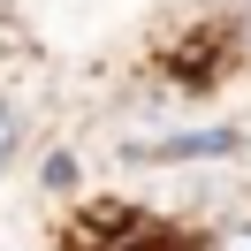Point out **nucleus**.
Here are the masks:
<instances>
[{"label": "nucleus", "mask_w": 251, "mask_h": 251, "mask_svg": "<svg viewBox=\"0 0 251 251\" xmlns=\"http://www.w3.org/2000/svg\"><path fill=\"white\" fill-rule=\"evenodd\" d=\"M244 152L236 129H183V137H160V145H129V160H228Z\"/></svg>", "instance_id": "nucleus-1"}, {"label": "nucleus", "mask_w": 251, "mask_h": 251, "mask_svg": "<svg viewBox=\"0 0 251 251\" xmlns=\"http://www.w3.org/2000/svg\"><path fill=\"white\" fill-rule=\"evenodd\" d=\"M16 145H23V122H16V107H8V99H0V168H8V160H16Z\"/></svg>", "instance_id": "nucleus-2"}, {"label": "nucleus", "mask_w": 251, "mask_h": 251, "mask_svg": "<svg viewBox=\"0 0 251 251\" xmlns=\"http://www.w3.org/2000/svg\"><path fill=\"white\" fill-rule=\"evenodd\" d=\"M213 251H251V213H244V221H228V228L213 236Z\"/></svg>", "instance_id": "nucleus-3"}]
</instances>
